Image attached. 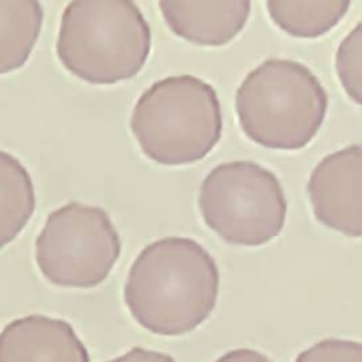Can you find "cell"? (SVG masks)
<instances>
[{
  "label": "cell",
  "mask_w": 362,
  "mask_h": 362,
  "mask_svg": "<svg viewBox=\"0 0 362 362\" xmlns=\"http://www.w3.org/2000/svg\"><path fill=\"white\" fill-rule=\"evenodd\" d=\"M151 30L130 0H74L61 16L55 51L79 79L113 85L136 76L150 55Z\"/></svg>",
  "instance_id": "2"
},
{
  "label": "cell",
  "mask_w": 362,
  "mask_h": 362,
  "mask_svg": "<svg viewBox=\"0 0 362 362\" xmlns=\"http://www.w3.org/2000/svg\"><path fill=\"white\" fill-rule=\"evenodd\" d=\"M120 253L122 240L107 212L78 201L51 211L35 239L42 276L62 287L99 286Z\"/></svg>",
  "instance_id": "6"
},
{
  "label": "cell",
  "mask_w": 362,
  "mask_h": 362,
  "mask_svg": "<svg viewBox=\"0 0 362 362\" xmlns=\"http://www.w3.org/2000/svg\"><path fill=\"white\" fill-rule=\"evenodd\" d=\"M107 362H174V359L164 352L134 346L129 349L126 354Z\"/></svg>",
  "instance_id": "15"
},
{
  "label": "cell",
  "mask_w": 362,
  "mask_h": 362,
  "mask_svg": "<svg viewBox=\"0 0 362 362\" xmlns=\"http://www.w3.org/2000/svg\"><path fill=\"white\" fill-rule=\"evenodd\" d=\"M362 23L356 25L341 41L335 55V69L346 95L356 103H362Z\"/></svg>",
  "instance_id": "13"
},
{
  "label": "cell",
  "mask_w": 362,
  "mask_h": 362,
  "mask_svg": "<svg viewBox=\"0 0 362 362\" xmlns=\"http://www.w3.org/2000/svg\"><path fill=\"white\" fill-rule=\"evenodd\" d=\"M42 18L44 8L37 0H0V74L25 64Z\"/></svg>",
  "instance_id": "10"
},
{
  "label": "cell",
  "mask_w": 362,
  "mask_h": 362,
  "mask_svg": "<svg viewBox=\"0 0 362 362\" xmlns=\"http://www.w3.org/2000/svg\"><path fill=\"white\" fill-rule=\"evenodd\" d=\"M273 23L298 38H317L331 31L348 13L349 0H269Z\"/></svg>",
  "instance_id": "12"
},
{
  "label": "cell",
  "mask_w": 362,
  "mask_h": 362,
  "mask_svg": "<svg viewBox=\"0 0 362 362\" xmlns=\"http://www.w3.org/2000/svg\"><path fill=\"white\" fill-rule=\"evenodd\" d=\"M222 124L216 89L189 74L153 82L130 116L141 153L163 165H185L206 157L221 140Z\"/></svg>",
  "instance_id": "4"
},
{
  "label": "cell",
  "mask_w": 362,
  "mask_h": 362,
  "mask_svg": "<svg viewBox=\"0 0 362 362\" xmlns=\"http://www.w3.org/2000/svg\"><path fill=\"white\" fill-rule=\"evenodd\" d=\"M219 270L211 253L185 236H165L144 246L123 288L127 310L144 329L165 337L187 334L214 311Z\"/></svg>",
  "instance_id": "1"
},
{
  "label": "cell",
  "mask_w": 362,
  "mask_h": 362,
  "mask_svg": "<svg viewBox=\"0 0 362 362\" xmlns=\"http://www.w3.org/2000/svg\"><path fill=\"white\" fill-rule=\"evenodd\" d=\"M35 209V189L25 165L0 150V249L10 243Z\"/></svg>",
  "instance_id": "11"
},
{
  "label": "cell",
  "mask_w": 362,
  "mask_h": 362,
  "mask_svg": "<svg viewBox=\"0 0 362 362\" xmlns=\"http://www.w3.org/2000/svg\"><path fill=\"white\" fill-rule=\"evenodd\" d=\"M242 132L273 150H300L320 132L328 110V93L304 64L267 58L242 79L235 93Z\"/></svg>",
  "instance_id": "3"
},
{
  "label": "cell",
  "mask_w": 362,
  "mask_h": 362,
  "mask_svg": "<svg viewBox=\"0 0 362 362\" xmlns=\"http://www.w3.org/2000/svg\"><path fill=\"white\" fill-rule=\"evenodd\" d=\"M296 362H362V345L356 341L327 338L300 352Z\"/></svg>",
  "instance_id": "14"
},
{
  "label": "cell",
  "mask_w": 362,
  "mask_h": 362,
  "mask_svg": "<svg viewBox=\"0 0 362 362\" xmlns=\"http://www.w3.org/2000/svg\"><path fill=\"white\" fill-rule=\"evenodd\" d=\"M314 216L348 238L362 233V150L345 146L314 167L307 182Z\"/></svg>",
  "instance_id": "7"
},
{
  "label": "cell",
  "mask_w": 362,
  "mask_h": 362,
  "mask_svg": "<svg viewBox=\"0 0 362 362\" xmlns=\"http://www.w3.org/2000/svg\"><path fill=\"white\" fill-rule=\"evenodd\" d=\"M0 362H90V358L68 321L30 314L1 329Z\"/></svg>",
  "instance_id": "8"
},
{
  "label": "cell",
  "mask_w": 362,
  "mask_h": 362,
  "mask_svg": "<svg viewBox=\"0 0 362 362\" xmlns=\"http://www.w3.org/2000/svg\"><path fill=\"white\" fill-rule=\"evenodd\" d=\"M198 208L221 239L253 247L280 235L287 201L274 173L250 160H235L206 174L199 185Z\"/></svg>",
  "instance_id": "5"
},
{
  "label": "cell",
  "mask_w": 362,
  "mask_h": 362,
  "mask_svg": "<svg viewBox=\"0 0 362 362\" xmlns=\"http://www.w3.org/2000/svg\"><path fill=\"white\" fill-rule=\"evenodd\" d=\"M158 7L175 35L204 47L228 44L243 30L250 16V1L246 0H161Z\"/></svg>",
  "instance_id": "9"
},
{
  "label": "cell",
  "mask_w": 362,
  "mask_h": 362,
  "mask_svg": "<svg viewBox=\"0 0 362 362\" xmlns=\"http://www.w3.org/2000/svg\"><path fill=\"white\" fill-rule=\"evenodd\" d=\"M215 362H272V361L257 351L239 348V349L226 352L225 355L218 358Z\"/></svg>",
  "instance_id": "16"
}]
</instances>
